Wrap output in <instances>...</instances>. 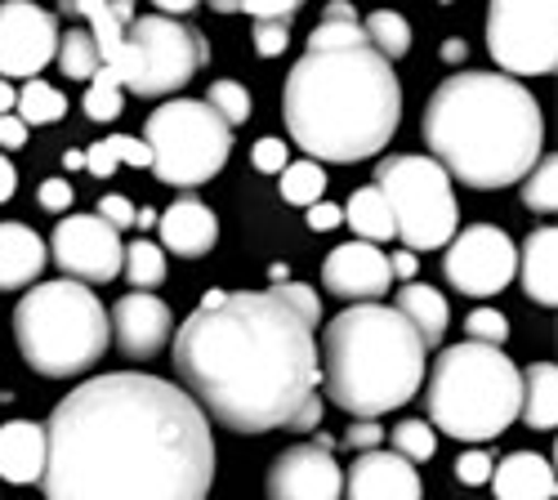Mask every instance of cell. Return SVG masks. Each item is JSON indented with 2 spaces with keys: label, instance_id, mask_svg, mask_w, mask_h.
<instances>
[{
  "label": "cell",
  "instance_id": "1",
  "mask_svg": "<svg viewBox=\"0 0 558 500\" xmlns=\"http://www.w3.org/2000/svg\"><path fill=\"white\" fill-rule=\"evenodd\" d=\"M210 483V420L170 380L95 376L45 425V500H206Z\"/></svg>",
  "mask_w": 558,
  "mask_h": 500
},
{
  "label": "cell",
  "instance_id": "2",
  "mask_svg": "<svg viewBox=\"0 0 558 500\" xmlns=\"http://www.w3.org/2000/svg\"><path fill=\"white\" fill-rule=\"evenodd\" d=\"M170 357L183 393L232 434L322 425L317 340L277 291H206Z\"/></svg>",
  "mask_w": 558,
  "mask_h": 500
},
{
  "label": "cell",
  "instance_id": "3",
  "mask_svg": "<svg viewBox=\"0 0 558 500\" xmlns=\"http://www.w3.org/2000/svg\"><path fill=\"white\" fill-rule=\"evenodd\" d=\"M282 117L313 161L353 166L389 148L402 121V85L362 23H317L287 72Z\"/></svg>",
  "mask_w": 558,
  "mask_h": 500
},
{
  "label": "cell",
  "instance_id": "4",
  "mask_svg": "<svg viewBox=\"0 0 558 500\" xmlns=\"http://www.w3.org/2000/svg\"><path fill=\"white\" fill-rule=\"evenodd\" d=\"M429 161L464 188H509L545 157V117L527 85L500 72H451L425 108Z\"/></svg>",
  "mask_w": 558,
  "mask_h": 500
},
{
  "label": "cell",
  "instance_id": "5",
  "mask_svg": "<svg viewBox=\"0 0 558 500\" xmlns=\"http://www.w3.org/2000/svg\"><path fill=\"white\" fill-rule=\"evenodd\" d=\"M429 349L389 304H353L331 317L317 344L322 389L357 420H380L425 385Z\"/></svg>",
  "mask_w": 558,
  "mask_h": 500
},
{
  "label": "cell",
  "instance_id": "6",
  "mask_svg": "<svg viewBox=\"0 0 558 500\" xmlns=\"http://www.w3.org/2000/svg\"><path fill=\"white\" fill-rule=\"evenodd\" d=\"M523 402V376L514 357L487 344H451L438 353L429 389H425V412L429 429H442L460 442H492L519 420Z\"/></svg>",
  "mask_w": 558,
  "mask_h": 500
},
{
  "label": "cell",
  "instance_id": "7",
  "mask_svg": "<svg viewBox=\"0 0 558 500\" xmlns=\"http://www.w3.org/2000/svg\"><path fill=\"white\" fill-rule=\"evenodd\" d=\"M14 340L27 367L45 380H68L89 371L112 344L104 300L81 282L27 286L14 308Z\"/></svg>",
  "mask_w": 558,
  "mask_h": 500
},
{
  "label": "cell",
  "instance_id": "8",
  "mask_svg": "<svg viewBox=\"0 0 558 500\" xmlns=\"http://www.w3.org/2000/svg\"><path fill=\"white\" fill-rule=\"evenodd\" d=\"M210 63V40L189 19L166 14H134L121 36V50L108 63L117 85H125L138 99H161L189 85Z\"/></svg>",
  "mask_w": 558,
  "mask_h": 500
},
{
  "label": "cell",
  "instance_id": "9",
  "mask_svg": "<svg viewBox=\"0 0 558 500\" xmlns=\"http://www.w3.org/2000/svg\"><path fill=\"white\" fill-rule=\"evenodd\" d=\"M153 174L170 188H202L228 166L232 130L202 99H170L144 125Z\"/></svg>",
  "mask_w": 558,
  "mask_h": 500
},
{
  "label": "cell",
  "instance_id": "10",
  "mask_svg": "<svg viewBox=\"0 0 558 500\" xmlns=\"http://www.w3.org/2000/svg\"><path fill=\"white\" fill-rule=\"evenodd\" d=\"M376 188L393 215V237L415 251H438L456 237L460 206L451 193V179L429 157H385L376 166Z\"/></svg>",
  "mask_w": 558,
  "mask_h": 500
},
{
  "label": "cell",
  "instance_id": "11",
  "mask_svg": "<svg viewBox=\"0 0 558 500\" xmlns=\"http://www.w3.org/2000/svg\"><path fill=\"white\" fill-rule=\"evenodd\" d=\"M487 54L500 76H549L558 63V10L549 0H496L487 10Z\"/></svg>",
  "mask_w": 558,
  "mask_h": 500
},
{
  "label": "cell",
  "instance_id": "12",
  "mask_svg": "<svg viewBox=\"0 0 558 500\" xmlns=\"http://www.w3.org/2000/svg\"><path fill=\"white\" fill-rule=\"evenodd\" d=\"M514 272H519V251L509 242V233L496 229V223H474V229H464L447 242L442 278L460 295L492 300L514 282Z\"/></svg>",
  "mask_w": 558,
  "mask_h": 500
},
{
  "label": "cell",
  "instance_id": "13",
  "mask_svg": "<svg viewBox=\"0 0 558 500\" xmlns=\"http://www.w3.org/2000/svg\"><path fill=\"white\" fill-rule=\"evenodd\" d=\"M45 246H50L54 264L68 272V282H81V286L112 282L125 259L121 233L108 229L99 215H63L54 229V242H45Z\"/></svg>",
  "mask_w": 558,
  "mask_h": 500
},
{
  "label": "cell",
  "instance_id": "14",
  "mask_svg": "<svg viewBox=\"0 0 558 500\" xmlns=\"http://www.w3.org/2000/svg\"><path fill=\"white\" fill-rule=\"evenodd\" d=\"M59 54V19L27 0L0 5V81H36Z\"/></svg>",
  "mask_w": 558,
  "mask_h": 500
},
{
  "label": "cell",
  "instance_id": "15",
  "mask_svg": "<svg viewBox=\"0 0 558 500\" xmlns=\"http://www.w3.org/2000/svg\"><path fill=\"white\" fill-rule=\"evenodd\" d=\"M344 469L331 447L322 442H295L268 465L264 496L268 500H340Z\"/></svg>",
  "mask_w": 558,
  "mask_h": 500
},
{
  "label": "cell",
  "instance_id": "16",
  "mask_svg": "<svg viewBox=\"0 0 558 500\" xmlns=\"http://www.w3.org/2000/svg\"><path fill=\"white\" fill-rule=\"evenodd\" d=\"M108 327H112V340H117V349L125 357L148 362L174 340V313L153 291H130V295H121L112 304Z\"/></svg>",
  "mask_w": 558,
  "mask_h": 500
},
{
  "label": "cell",
  "instance_id": "17",
  "mask_svg": "<svg viewBox=\"0 0 558 500\" xmlns=\"http://www.w3.org/2000/svg\"><path fill=\"white\" fill-rule=\"evenodd\" d=\"M322 286L349 304H380V295L393 291L389 255L366 242H344L322 259Z\"/></svg>",
  "mask_w": 558,
  "mask_h": 500
},
{
  "label": "cell",
  "instance_id": "18",
  "mask_svg": "<svg viewBox=\"0 0 558 500\" xmlns=\"http://www.w3.org/2000/svg\"><path fill=\"white\" fill-rule=\"evenodd\" d=\"M340 500H425V483L411 461L376 447V451H362L344 469Z\"/></svg>",
  "mask_w": 558,
  "mask_h": 500
},
{
  "label": "cell",
  "instance_id": "19",
  "mask_svg": "<svg viewBox=\"0 0 558 500\" xmlns=\"http://www.w3.org/2000/svg\"><path fill=\"white\" fill-rule=\"evenodd\" d=\"M157 229H161V246L179 259H202L215 251L219 242V219L206 202L197 197H179L157 215Z\"/></svg>",
  "mask_w": 558,
  "mask_h": 500
},
{
  "label": "cell",
  "instance_id": "20",
  "mask_svg": "<svg viewBox=\"0 0 558 500\" xmlns=\"http://www.w3.org/2000/svg\"><path fill=\"white\" fill-rule=\"evenodd\" d=\"M45 264H50V246L27 223H0V291L32 286Z\"/></svg>",
  "mask_w": 558,
  "mask_h": 500
},
{
  "label": "cell",
  "instance_id": "21",
  "mask_svg": "<svg viewBox=\"0 0 558 500\" xmlns=\"http://www.w3.org/2000/svg\"><path fill=\"white\" fill-rule=\"evenodd\" d=\"M45 474V425L10 420L0 425V478L5 483H40Z\"/></svg>",
  "mask_w": 558,
  "mask_h": 500
},
{
  "label": "cell",
  "instance_id": "22",
  "mask_svg": "<svg viewBox=\"0 0 558 500\" xmlns=\"http://www.w3.org/2000/svg\"><path fill=\"white\" fill-rule=\"evenodd\" d=\"M496 500H554V465L541 451H514L492 469Z\"/></svg>",
  "mask_w": 558,
  "mask_h": 500
},
{
  "label": "cell",
  "instance_id": "23",
  "mask_svg": "<svg viewBox=\"0 0 558 500\" xmlns=\"http://www.w3.org/2000/svg\"><path fill=\"white\" fill-rule=\"evenodd\" d=\"M519 278L532 304L554 308L558 304V233L554 229H536L527 233L523 251H519Z\"/></svg>",
  "mask_w": 558,
  "mask_h": 500
},
{
  "label": "cell",
  "instance_id": "24",
  "mask_svg": "<svg viewBox=\"0 0 558 500\" xmlns=\"http://www.w3.org/2000/svg\"><path fill=\"white\" fill-rule=\"evenodd\" d=\"M59 14H72V19H85L89 23V36H95V45H99L104 68L117 59L121 36L134 23V5H130V0H72V5H59Z\"/></svg>",
  "mask_w": 558,
  "mask_h": 500
},
{
  "label": "cell",
  "instance_id": "25",
  "mask_svg": "<svg viewBox=\"0 0 558 500\" xmlns=\"http://www.w3.org/2000/svg\"><path fill=\"white\" fill-rule=\"evenodd\" d=\"M393 308L411 322V331L425 340V349L442 344L447 336V322H451V308H447V295L438 286H425V282H402L398 286V300Z\"/></svg>",
  "mask_w": 558,
  "mask_h": 500
},
{
  "label": "cell",
  "instance_id": "26",
  "mask_svg": "<svg viewBox=\"0 0 558 500\" xmlns=\"http://www.w3.org/2000/svg\"><path fill=\"white\" fill-rule=\"evenodd\" d=\"M523 376V402H519V420L536 434H549L558 420V371L549 362H532Z\"/></svg>",
  "mask_w": 558,
  "mask_h": 500
},
{
  "label": "cell",
  "instance_id": "27",
  "mask_svg": "<svg viewBox=\"0 0 558 500\" xmlns=\"http://www.w3.org/2000/svg\"><path fill=\"white\" fill-rule=\"evenodd\" d=\"M340 215H344L349 229L357 233V242H366V246L393 242V215H389V206H385V197H380V188H376V184L357 188Z\"/></svg>",
  "mask_w": 558,
  "mask_h": 500
},
{
  "label": "cell",
  "instance_id": "28",
  "mask_svg": "<svg viewBox=\"0 0 558 500\" xmlns=\"http://www.w3.org/2000/svg\"><path fill=\"white\" fill-rule=\"evenodd\" d=\"M232 14H251V23H255V54L259 59H277V54H287V45H291V23H295L300 5H251V10L232 5Z\"/></svg>",
  "mask_w": 558,
  "mask_h": 500
},
{
  "label": "cell",
  "instance_id": "29",
  "mask_svg": "<svg viewBox=\"0 0 558 500\" xmlns=\"http://www.w3.org/2000/svg\"><path fill=\"white\" fill-rule=\"evenodd\" d=\"M117 166H138V170H148L153 157H148L144 139H130V134H108V139L89 144V153H85V170H89V174H95V179H112Z\"/></svg>",
  "mask_w": 558,
  "mask_h": 500
},
{
  "label": "cell",
  "instance_id": "30",
  "mask_svg": "<svg viewBox=\"0 0 558 500\" xmlns=\"http://www.w3.org/2000/svg\"><path fill=\"white\" fill-rule=\"evenodd\" d=\"M362 32H366V40H371V50H376L385 63H398V59H407L411 54V23L402 19V14H393V10H376V14H366L362 19Z\"/></svg>",
  "mask_w": 558,
  "mask_h": 500
},
{
  "label": "cell",
  "instance_id": "31",
  "mask_svg": "<svg viewBox=\"0 0 558 500\" xmlns=\"http://www.w3.org/2000/svg\"><path fill=\"white\" fill-rule=\"evenodd\" d=\"M54 63H59V72H63V76H72V81H85V85L95 81V76H99V68H104L95 36H89V32H81V27H72V32H59V54H54Z\"/></svg>",
  "mask_w": 558,
  "mask_h": 500
},
{
  "label": "cell",
  "instance_id": "32",
  "mask_svg": "<svg viewBox=\"0 0 558 500\" xmlns=\"http://www.w3.org/2000/svg\"><path fill=\"white\" fill-rule=\"evenodd\" d=\"M63 112H68V99L59 95L50 81H40V76L23 81L19 99H14V117L23 125H54V121H63Z\"/></svg>",
  "mask_w": 558,
  "mask_h": 500
},
{
  "label": "cell",
  "instance_id": "33",
  "mask_svg": "<svg viewBox=\"0 0 558 500\" xmlns=\"http://www.w3.org/2000/svg\"><path fill=\"white\" fill-rule=\"evenodd\" d=\"M121 268H125V282L134 286V291H153V286H161L166 282V251L157 246V242H134V246H125V259H121Z\"/></svg>",
  "mask_w": 558,
  "mask_h": 500
},
{
  "label": "cell",
  "instance_id": "34",
  "mask_svg": "<svg viewBox=\"0 0 558 500\" xmlns=\"http://www.w3.org/2000/svg\"><path fill=\"white\" fill-rule=\"evenodd\" d=\"M322 193H327V170H322L317 161H291L287 170H282V197L291 202V206H317L322 202Z\"/></svg>",
  "mask_w": 558,
  "mask_h": 500
},
{
  "label": "cell",
  "instance_id": "35",
  "mask_svg": "<svg viewBox=\"0 0 558 500\" xmlns=\"http://www.w3.org/2000/svg\"><path fill=\"white\" fill-rule=\"evenodd\" d=\"M523 206L532 215H554L558 210V161L554 157H541L527 179H523Z\"/></svg>",
  "mask_w": 558,
  "mask_h": 500
},
{
  "label": "cell",
  "instance_id": "36",
  "mask_svg": "<svg viewBox=\"0 0 558 500\" xmlns=\"http://www.w3.org/2000/svg\"><path fill=\"white\" fill-rule=\"evenodd\" d=\"M202 103H206L228 130H238V125L251 121V95H246V85H238V81H215V85L206 89Z\"/></svg>",
  "mask_w": 558,
  "mask_h": 500
},
{
  "label": "cell",
  "instance_id": "37",
  "mask_svg": "<svg viewBox=\"0 0 558 500\" xmlns=\"http://www.w3.org/2000/svg\"><path fill=\"white\" fill-rule=\"evenodd\" d=\"M389 438H393V456H402L411 465L434 461V451H438V434L429 429V420H402L389 429Z\"/></svg>",
  "mask_w": 558,
  "mask_h": 500
},
{
  "label": "cell",
  "instance_id": "38",
  "mask_svg": "<svg viewBox=\"0 0 558 500\" xmlns=\"http://www.w3.org/2000/svg\"><path fill=\"white\" fill-rule=\"evenodd\" d=\"M121 85H117V76L108 72V68H99V76L89 81V89H85V117L89 121H117L121 117Z\"/></svg>",
  "mask_w": 558,
  "mask_h": 500
},
{
  "label": "cell",
  "instance_id": "39",
  "mask_svg": "<svg viewBox=\"0 0 558 500\" xmlns=\"http://www.w3.org/2000/svg\"><path fill=\"white\" fill-rule=\"evenodd\" d=\"M464 331H470L474 344H487V349H500L509 340V322L496 308H474L470 317H464Z\"/></svg>",
  "mask_w": 558,
  "mask_h": 500
},
{
  "label": "cell",
  "instance_id": "40",
  "mask_svg": "<svg viewBox=\"0 0 558 500\" xmlns=\"http://www.w3.org/2000/svg\"><path fill=\"white\" fill-rule=\"evenodd\" d=\"M272 291L282 295V300L304 317L308 327H317V322H322V300H317V291H313V286H304V282H277Z\"/></svg>",
  "mask_w": 558,
  "mask_h": 500
},
{
  "label": "cell",
  "instance_id": "41",
  "mask_svg": "<svg viewBox=\"0 0 558 500\" xmlns=\"http://www.w3.org/2000/svg\"><path fill=\"white\" fill-rule=\"evenodd\" d=\"M251 161H255V170L259 174H282L287 166H291V157H287V144L282 139H255V148H251Z\"/></svg>",
  "mask_w": 558,
  "mask_h": 500
},
{
  "label": "cell",
  "instance_id": "42",
  "mask_svg": "<svg viewBox=\"0 0 558 500\" xmlns=\"http://www.w3.org/2000/svg\"><path fill=\"white\" fill-rule=\"evenodd\" d=\"M492 469H496V461L487 456V451H464V456L456 461V478H460L464 487H483V483H492Z\"/></svg>",
  "mask_w": 558,
  "mask_h": 500
},
{
  "label": "cell",
  "instance_id": "43",
  "mask_svg": "<svg viewBox=\"0 0 558 500\" xmlns=\"http://www.w3.org/2000/svg\"><path fill=\"white\" fill-rule=\"evenodd\" d=\"M95 215L108 223V229H117V233H125L130 223H134V206L125 202V197H117V193H108V197H99V206H95Z\"/></svg>",
  "mask_w": 558,
  "mask_h": 500
},
{
  "label": "cell",
  "instance_id": "44",
  "mask_svg": "<svg viewBox=\"0 0 558 500\" xmlns=\"http://www.w3.org/2000/svg\"><path fill=\"white\" fill-rule=\"evenodd\" d=\"M380 438H385V429H380L376 420H357V425L344 434V447H353L357 456H362V451H376V447H380Z\"/></svg>",
  "mask_w": 558,
  "mask_h": 500
},
{
  "label": "cell",
  "instance_id": "45",
  "mask_svg": "<svg viewBox=\"0 0 558 500\" xmlns=\"http://www.w3.org/2000/svg\"><path fill=\"white\" fill-rule=\"evenodd\" d=\"M36 197H40L45 210H68L72 206V184H68V179H45Z\"/></svg>",
  "mask_w": 558,
  "mask_h": 500
},
{
  "label": "cell",
  "instance_id": "46",
  "mask_svg": "<svg viewBox=\"0 0 558 500\" xmlns=\"http://www.w3.org/2000/svg\"><path fill=\"white\" fill-rule=\"evenodd\" d=\"M340 206H331V202H317V206H308V229L313 233H331V229H340Z\"/></svg>",
  "mask_w": 558,
  "mask_h": 500
},
{
  "label": "cell",
  "instance_id": "47",
  "mask_svg": "<svg viewBox=\"0 0 558 500\" xmlns=\"http://www.w3.org/2000/svg\"><path fill=\"white\" fill-rule=\"evenodd\" d=\"M27 144V125L10 112V117H0V148H5V153H19Z\"/></svg>",
  "mask_w": 558,
  "mask_h": 500
},
{
  "label": "cell",
  "instance_id": "48",
  "mask_svg": "<svg viewBox=\"0 0 558 500\" xmlns=\"http://www.w3.org/2000/svg\"><path fill=\"white\" fill-rule=\"evenodd\" d=\"M389 272H393V286H398V282H415V272H421V255L393 251V255H389Z\"/></svg>",
  "mask_w": 558,
  "mask_h": 500
},
{
  "label": "cell",
  "instance_id": "49",
  "mask_svg": "<svg viewBox=\"0 0 558 500\" xmlns=\"http://www.w3.org/2000/svg\"><path fill=\"white\" fill-rule=\"evenodd\" d=\"M14 188H19V174H14V161L0 153V206H5L10 197H14Z\"/></svg>",
  "mask_w": 558,
  "mask_h": 500
},
{
  "label": "cell",
  "instance_id": "50",
  "mask_svg": "<svg viewBox=\"0 0 558 500\" xmlns=\"http://www.w3.org/2000/svg\"><path fill=\"white\" fill-rule=\"evenodd\" d=\"M322 23H362L353 5H327V14H322Z\"/></svg>",
  "mask_w": 558,
  "mask_h": 500
},
{
  "label": "cell",
  "instance_id": "51",
  "mask_svg": "<svg viewBox=\"0 0 558 500\" xmlns=\"http://www.w3.org/2000/svg\"><path fill=\"white\" fill-rule=\"evenodd\" d=\"M14 99H19V89L10 81H0V117H10L14 112Z\"/></svg>",
  "mask_w": 558,
  "mask_h": 500
},
{
  "label": "cell",
  "instance_id": "52",
  "mask_svg": "<svg viewBox=\"0 0 558 500\" xmlns=\"http://www.w3.org/2000/svg\"><path fill=\"white\" fill-rule=\"evenodd\" d=\"M442 59L460 63V59H464V45H460V40H447V45H442Z\"/></svg>",
  "mask_w": 558,
  "mask_h": 500
},
{
  "label": "cell",
  "instance_id": "53",
  "mask_svg": "<svg viewBox=\"0 0 558 500\" xmlns=\"http://www.w3.org/2000/svg\"><path fill=\"white\" fill-rule=\"evenodd\" d=\"M134 223H138V229H153V223H157V210H134Z\"/></svg>",
  "mask_w": 558,
  "mask_h": 500
},
{
  "label": "cell",
  "instance_id": "54",
  "mask_svg": "<svg viewBox=\"0 0 558 500\" xmlns=\"http://www.w3.org/2000/svg\"><path fill=\"white\" fill-rule=\"evenodd\" d=\"M63 166H68V170H85V153H68Z\"/></svg>",
  "mask_w": 558,
  "mask_h": 500
}]
</instances>
